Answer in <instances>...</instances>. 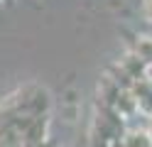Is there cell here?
<instances>
[{
  "label": "cell",
  "instance_id": "obj_1",
  "mask_svg": "<svg viewBox=\"0 0 152 147\" xmlns=\"http://www.w3.org/2000/svg\"><path fill=\"white\" fill-rule=\"evenodd\" d=\"M49 118L42 115V118H32V123L27 125V130L22 132V147H34V145H42L44 140H49Z\"/></svg>",
  "mask_w": 152,
  "mask_h": 147
},
{
  "label": "cell",
  "instance_id": "obj_2",
  "mask_svg": "<svg viewBox=\"0 0 152 147\" xmlns=\"http://www.w3.org/2000/svg\"><path fill=\"white\" fill-rule=\"evenodd\" d=\"M130 93L135 96V101H137V110L142 115H147L152 118V78H140V81H135L130 86Z\"/></svg>",
  "mask_w": 152,
  "mask_h": 147
},
{
  "label": "cell",
  "instance_id": "obj_3",
  "mask_svg": "<svg viewBox=\"0 0 152 147\" xmlns=\"http://www.w3.org/2000/svg\"><path fill=\"white\" fill-rule=\"evenodd\" d=\"M118 66H120L123 71H125V74L132 78V81H140V78H145V76H147V64L142 61V59H140L135 52H130V49L120 56Z\"/></svg>",
  "mask_w": 152,
  "mask_h": 147
},
{
  "label": "cell",
  "instance_id": "obj_4",
  "mask_svg": "<svg viewBox=\"0 0 152 147\" xmlns=\"http://www.w3.org/2000/svg\"><path fill=\"white\" fill-rule=\"evenodd\" d=\"M113 108H115V113L123 118V120H128V118H132L137 113V101H135V96H132L130 91H120Z\"/></svg>",
  "mask_w": 152,
  "mask_h": 147
},
{
  "label": "cell",
  "instance_id": "obj_5",
  "mask_svg": "<svg viewBox=\"0 0 152 147\" xmlns=\"http://www.w3.org/2000/svg\"><path fill=\"white\" fill-rule=\"evenodd\" d=\"M130 52H135L147 66H152V37H147V34L135 37V42H132V47H130Z\"/></svg>",
  "mask_w": 152,
  "mask_h": 147
},
{
  "label": "cell",
  "instance_id": "obj_6",
  "mask_svg": "<svg viewBox=\"0 0 152 147\" xmlns=\"http://www.w3.org/2000/svg\"><path fill=\"white\" fill-rule=\"evenodd\" d=\"M125 147H152V140L147 130H137V127H132V130H125V135H123L120 140Z\"/></svg>",
  "mask_w": 152,
  "mask_h": 147
},
{
  "label": "cell",
  "instance_id": "obj_7",
  "mask_svg": "<svg viewBox=\"0 0 152 147\" xmlns=\"http://www.w3.org/2000/svg\"><path fill=\"white\" fill-rule=\"evenodd\" d=\"M142 15H145V20L152 22V0H145V3H142Z\"/></svg>",
  "mask_w": 152,
  "mask_h": 147
},
{
  "label": "cell",
  "instance_id": "obj_8",
  "mask_svg": "<svg viewBox=\"0 0 152 147\" xmlns=\"http://www.w3.org/2000/svg\"><path fill=\"white\" fill-rule=\"evenodd\" d=\"M34 147H59V145H56L54 140H44L42 145H34Z\"/></svg>",
  "mask_w": 152,
  "mask_h": 147
},
{
  "label": "cell",
  "instance_id": "obj_9",
  "mask_svg": "<svg viewBox=\"0 0 152 147\" xmlns=\"http://www.w3.org/2000/svg\"><path fill=\"white\" fill-rule=\"evenodd\" d=\"M145 130H147V135H150V140H152V120H150V125L145 127Z\"/></svg>",
  "mask_w": 152,
  "mask_h": 147
},
{
  "label": "cell",
  "instance_id": "obj_10",
  "mask_svg": "<svg viewBox=\"0 0 152 147\" xmlns=\"http://www.w3.org/2000/svg\"><path fill=\"white\" fill-rule=\"evenodd\" d=\"M110 147H125V145H123V142H120V140H118V142H113V145H110Z\"/></svg>",
  "mask_w": 152,
  "mask_h": 147
},
{
  "label": "cell",
  "instance_id": "obj_11",
  "mask_svg": "<svg viewBox=\"0 0 152 147\" xmlns=\"http://www.w3.org/2000/svg\"><path fill=\"white\" fill-rule=\"evenodd\" d=\"M5 3H12V0H5Z\"/></svg>",
  "mask_w": 152,
  "mask_h": 147
}]
</instances>
